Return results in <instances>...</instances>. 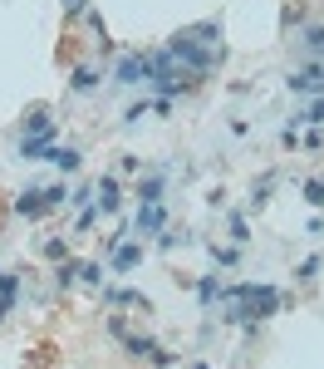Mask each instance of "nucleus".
<instances>
[{"label": "nucleus", "instance_id": "nucleus-11", "mask_svg": "<svg viewBox=\"0 0 324 369\" xmlns=\"http://www.w3.org/2000/svg\"><path fill=\"white\" fill-rule=\"evenodd\" d=\"M300 44L309 49V55L324 60V25H300Z\"/></svg>", "mask_w": 324, "mask_h": 369}, {"label": "nucleus", "instance_id": "nucleus-3", "mask_svg": "<svg viewBox=\"0 0 324 369\" xmlns=\"http://www.w3.org/2000/svg\"><path fill=\"white\" fill-rule=\"evenodd\" d=\"M114 79H118L123 89H138V84H147V79H152V65H147V55H123Z\"/></svg>", "mask_w": 324, "mask_h": 369}, {"label": "nucleus", "instance_id": "nucleus-17", "mask_svg": "<svg viewBox=\"0 0 324 369\" xmlns=\"http://www.w3.org/2000/svg\"><path fill=\"white\" fill-rule=\"evenodd\" d=\"M236 256H241V246H211V261H216V266H236Z\"/></svg>", "mask_w": 324, "mask_h": 369}, {"label": "nucleus", "instance_id": "nucleus-8", "mask_svg": "<svg viewBox=\"0 0 324 369\" xmlns=\"http://www.w3.org/2000/svg\"><path fill=\"white\" fill-rule=\"evenodd\" d=\"M44 157H49L60 173H79V163H84V153H79V148H49Z\"/></svg>", "mask_w": 324, "mask_h": 369}, {"label": "nucleus", "instance_id": "nucleus-5", "mask_svg": "<svg viewBox=\"0 0 324 369\" xmlns=\"http://www.w3.org/2000/svg\"><path fill=\"white\" fill-rule=\"evenodd\" d=\"M138 261H143V241H128V237H123L114 251H108V266H114L118 276H128V271L138 266Z\"/></svg>", "mask_w": 324, "mask_h": 369}, {"label": "nucleus", "instance_id": "nucleus-6", "mask_svg": "<svg viewBox=\"0 0 324 369\" xmlns=\"http://www.w3.org/2000/svg\"><path fill=\"white\" fill-rule=\"evenodd\" d=\"M162 222H168V212H162V202H138V217L133 227L147 237V232H162Z\"/></svg>", "mask_w": 324, "mask_h": 369}, {"label": "nucleus", "instance_id": "nucleus-24", "mask_svg": "<svg viewBox=\"0 0 324 369\" xmlns=\"http://www.w3.org/2000/svg\"><path fill=\"white\" fill-rule=\"evenodd\" d=\"M147 109H152V103H133V109H128V119H123V123H143V114H147Z\"/></svg>", "mask_w": 324, "mask_h": 369}, {"label": "nucleus", "instance_id": "nucleus-9", "mask_svg": "<svg viewBox=\"0 0 324 369\" xmlns=\"http://www.w3.org/2000/svg\"><path fill=\"white\" fill-rule=\"evenodd\" d=\"M162 187H168V173H147V178H138V202H162Z\"/></svg>", "mask_w": 324, "mask_h": 369}, {"label": "nucleus", "instance_id": "nucleus-10", "mask_svg": "<svg viewBox=\"0 0 324 369\" xmlns=\"http://www.w3.org/2000/svg\"><path fill=\"white\" fill-rule=\"evenodd\" d=\"M69 89H74V94H93V89H98V69H93V65H79L74 79H69Z\"/></svg>", "mask_w": 324, "mask_h": 369}, {"label": "nucleus", "instance_id": "nucleus-14", "mask_svg": "<svg viewBox=\"0 0 324 369\" xmlns=\"http://www.w3.org/2000/svg\"><path fill=\"white\" fill-rule=\"evenodd\" d=\"M25 128H30V133H44V138H54V119H49L44 109H35V114L25 119Z\"/></svg>", "mask_w": 324, "mask_h": 369}, {"label": "nucleus", "instance_id": "nucleus-4", "mask_svg": "<svg viewBox=\"0 0 324 369\" xmlns=\"http://www.w3.org/2000/svg\"><path fill=\"white\" fill-rule=\"evenodd\" d=\"M93 207H98V212H118V207H123V187H118L114 173H103L93 182Z\"/></svg>", "mask_w": 324, "mask_h": 369}, {"label": "nucleus", "instance_id": "nucleus-21", "mask_svg": "<svg viewBox=\"0 0 324 369\" xmlns=\"http://www.w3.org/2000/svg\"><path fill=\"white\" fill-rule=\"evenodd\" d=\"M98 271H103V266H98V261H84V266H79V276H84V281H89V286H98V281H103V276H98Z\"/></svg>", "mask_w": 324, "mask_h": 369}, {"label": "nucleus", "instance_id": "nucleus-26", "mask_svg": "<svg viewBox=\"0 0 324 369\" xmlns=\"http://www.w3.org/2000/svg\"><path fill=\"white\" fill-rule=\"evenodd\" d=\"M10 305H15V295H0V320H10Z\"/></svg>", "mask_w": 324, "mask_h": 369}, {"label": "nucleus", "instance_id": "nucleus-7", "mask_svg": "<svg viewBox=\"0 0 324 369\" xmlns=\"http://www.w3.org/2000/svg\"><path fill=\"white\" fill-rule=\"evenodd\" d=\"M15 212L20 217H44L49 207H44V187H30L25 197H15Z\"/></svg>", "mask_w": 324, "mask_h": 369}, {"label": "nucleus", "instance_id": "nucleus-2", "mask_svg": "<svg viewBox=\"0 0 324 369\" xmlns=\"http://www.w3.org/2000/svg\"><path fill=\"white\" fill-rule=\"evenodd\" d=\"M285 89H290V94H309V98H319V94H324V60L290 69V74H285Z\"/></svg>", "mask_w": 324, "mask_h": 369}, {"label": "nucleus", "instance_id": "nucleus-13", "mask_svg": "<svg viewBox=\"0 0 324 369\" xmlns=\"http://www.w3.org/2000/svg\"><path fill=\"white\" fill-rule=\"evenodd\" d=\"M197 295H201V305H216V300H222V281L201 276V281H197Z\"/></svg>", "mask_w": 324, "mask_h": 369}, {"label": "nucleus", "instance_id": "nucleus-12", "mask_svg": "<svg viewBox=\"0 0 324 369\" xmlns=\"http://www.w3.org/2000/svg\"><path fill=\"white\" fill-rule=\"evenodd\" d=\"M54 148V138H44V133H30L25 143H20V157H30V163H35V157H44Z\"/></svg>", "mask_w": 324, "mask_h": 369}, {"label": "nucleus", "instance_id": "nucleus-19", "mask_svg": "<svg viewBox=\"0 0 324 369\" xmlns=\"http://www.w3.org/2000/svg\"><path fill=\"white\" fill-rule=\"evenodd\" d=\"M305 197H309V207H324V178H309L305 182Z\"/></svg>", "mask_w": 324, "mask_h": 369}, {"label": "nucleus", "instance_id": "nucleus-22", "mask_svg": "<svg viewBox=\"0 0 324 369\" xmlns=\"http://www.w3.org/2000/svg\"><path fill=\"white\" fill-rule=\"evenodd\" d=\"M177 241H187V237H182V232H162V237H157V246H162V251H172Z\"/></svg>", "mask_w": 324, "mask_h": 369}, {"label": "nucleus", "instance_id": "nucleus-15", "mask_svg": "<svg viewBox=\"0 0 324 369\" xmlns=\"http://www.w3.org/2000/svg\"><path fill=\"white\" fill-rule=\"evenodd\" d=\"M118 340H123V345H128V354H138V359H147V354L157 350V345H152L147 335H118Z\"/></svg>", "mask_w": 324, "mask_h": 369}, {"label": "nucleus", "instance_id": "nucleus-18", "mask_svg": "<svg viewBox=\"0 0 324 369\" xmlns=\"http://www.w3.org/2000/svg\"><path fill=\"white\" fill-rule=\"evenodd\" d=\"M64 202H69V187H64V182L44 187V207H64Z\"/></svg>", "mask_w": 324, "mask_h": 369}, {"label": "nucleus", "instance_id": "nucleus-23", "mask_svg": "<svg viewBox=\"0 0 324 369\" xmlns=\"http://www.w3.org/2000/svg\"><path fill=\"white\" fill-rule=\"evenodd\" d=\"M54 276H60V291H69V286H74V276H79V271H74V266H60V271H54Z\"/></svg>", "mask_w": 324, "mask_h": 369}, {"label": "nucleus", "instance_id": "nucleus-16", "mask_svg": "<svg viewBox=\"0 0 324 369\" xmlns=\"http://www.w3.org/2000/svg\"><path fill=\"white\" fill-rule=\"evenodd\" d=\"M226 227H231V241H236V246H246V241H251V227H246V217H241V212H231V217H226Z\"/></svg>", "mask_w": 324, "mask_h": 369}, {"label": "nucleus", "instance_id": "nucleus-27", "mask_svg": "<svg viewBox=\"0 0 324 369\" xmlns=\"http://www.w3.org/2000/svg\"><path fill=\"white\" fill-rule=\"evenodd\" d=\"M192 369H211V364H206V359H197V364H192Z\"/></svg>", "mask_w": 324, "mask_h": 369}, {"label": "nucleus", "instance_id": "nucleus-1", "mask_svg": "<svg viewBox=\"0 0 324 369\" xmlns=\"http://www.w3.org/2000/svg\"><path fill=\"white\" fill-rule=\"evenodd\" d=\"M168 55H172V65H187V69H197V74H206L216 60H222V49H201L187 30L182 35H172V44H168Z\"/></svg>", "mask_w": 324, "mask_h": 369}, {"label": "nucleus", "instance_id": "nucleus-25", "mask_svg": "<svg viewBox=\"0 0 324 369\" xmlns=\"http://www.w3.org/2000/svg\"><path fill=\"white\" fill-rule=\"evenodd\" d=\"M64 10H69V15H84V10H89V0H64Z\"/></svg>", "mask_w": 324, "mask_h": 369}, {"label": "nucleus", "instance_id": "nucleus-20", "mask_svg": "<svg viewBox=\"0 0 324 369\" xmlns=\"http://www.w3.org/2000/svg\"><path fill=\"white\" fill-rule=\"evenodd\" d=\"M314 271H319V256H305L300 266H295V276H300V281H314Z\"/></svg>", "mask_w": 324, "mask_h": 369}]
</instances>
